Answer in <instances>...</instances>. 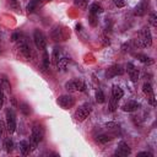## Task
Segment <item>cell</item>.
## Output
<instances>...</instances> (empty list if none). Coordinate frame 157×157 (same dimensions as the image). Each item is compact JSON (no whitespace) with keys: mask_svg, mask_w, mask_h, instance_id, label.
<instances>
[{"mask_svg":"<svg viewBox=\"0 0 157 157\" xmlns=\"http://www.w3.org/2000/svg\"><path fill=\"white\" fill-rule=\"evenodd\" d=\"M43 137H44V128L40 124H34L33 128H32L31 137H29V148H31V151L36 150V147L43 140Z\"/></svg>","mask_w":157,"mask_h":157,"instance_id":"1","label":"cell"},{"mask_svg":"<svg viewBox=\"0 0 157 157\" xmlns=\"http://www.w3.org/2000/svg\"><path fill=\"white\" fill-rule=\"evenodd\" d=\"M134 45L135 47H150L152 44V36H151V32L148 28L144 27L141 31H140V34H139V38L134 39Z\"/></svg>","mask_w":157,"mask_h":157,"instance_id":"2","label":"cell"},{"mask_svg":"<svg viewBox=\"0 0 157 157\" xmlns=\"http://www.w3.org/2000/svg\"><path fill=\"white\" fill-rule=\"evenodd\" d=\"M91 112H92V105L90 103H83L82 105H80L76 109V112L74 114V118H75L76 121H83L91 114Z\"/></svg>","mask_w":157,"mask_h":157,"instance_id":"3","label":"cell"},{"mask_svg":"<svg viewBox=\"0 0 157 157\" xmlns=\"http://www.w3.org/2000/svg\"><path fill=\"white\" fill-rule=\"evenodd\" d=\"M65 88L69 92H78V91L82 92V91L86 90V85L80 78H72V80H70L65 83Z\"/></svg>","mask_w":157,"mask_h":157,"instance_id":"4","label":"cell"},{"mask_svg":"<svg viewBox=\"0 0 157 157\" xmlns=\"http://www.w3.org/2000/svg\"><path fill=\"white\" fill-rule=\"evenodd\" d=\"M33 40H34V44L37 47V49L39 50H45V47H47V39H45V36L42 31L39 29H36L33 32Z\"/></svg>","mask_w":157,"mask_h":157,"instance_id":"5","label":"cell"},{"mask_svg":"<svg viewBox=\"0 0 157 157\" xmlns=\"http://www.w3.org/2000/svg\"><path fill=\"white\" fill-rule=\"evenodd\" d=\"M16 42H17V47H18L20 52L22 53V55L26 59H31V56H32V49H31V45L27 43V40L25 38L20 37Z\"/></svg>","mask_w":157,"mask_h":157,"instance_id":"6","label":"cell"},{"mask_svg":"<svg viewBox=\"0 0 157 157\" xmlns=\"http://www.w3.org/2000/svg\"><path fill=\"white\" fill-rule=\"evenodd\" d=\"M6 129H7V132L10 134L15 132L16 130V117L11 108L6 110Z\"/></svg>","mask_w":157,"mask_h":157,"instance_id":"7","label":"cell"},{"mask_svg":"<svg viewBox=\"0 0 157 157\" xmlns=\"http://www.w3.org/2000/svg\"><path fill=\"white\" fill-rule=\"evenodd\" d=\"M58 104L64 109H69L75 104V98L70 94H63L58 98Z\"/></svg>","mask_w":157,"mask_h":157,"instance_id":"8","label":"cell"},{"mask_svg":"<svg viewBox=\"0 0 157 157\" xmlns=\"http://www.w3.org/2000/svg\"><path fill=\"white\" fill-rule=\"evenodd\" d=\"M150 6V0H141L134 9V15L135 16H144Z\"/></svg>","mask_w":157,"mask_h":157,"instance_id":"9","label":"cell"},{"mask_svg":"<svg viewBox=\"0 0 157 157\" xmlns=\"http://www.w3.org/2000/svg\"><path fill=\"white\" fill-rule=\"evenodd\" d=\"M124 74V69L121 65H112L110 67L107 69L105 71V76L107 78H112L114 76H118V75H123Z\"/></svg>","mask_w":157,"mask_h":157,"instance_id":"10","label":"cell"},{"mask_svg":"<svg viewBox=\"0 0 157 157\" xmlns=\"http://www.w3.org/2000/svg\"><path fill=\"white\" fill-rule=\"evenodd\" d=\"M142 91H144V93L146 94L148 102H150L152 105H155V104H156V101H155V93H153V88H152L151 83H150V82H145L144 86H142Z\"/></svg>","mask_w":157,"mask_h":157,"instance_id":"11","label":"cell"},{"mask_svg":"<svg viewBox=\"0 0 157 157\" xmlns=\"http://www.w3.org/2000/svg\"><path fill=\"white\" fill-rule=\"evenodd\" d=\"M130 152H131V150H130L129 145L126 142H124V141H120L118 144V147H117V151H115L114 155L115 156H119V157H124V156L130 155Z\"/></svg>","mask_w":157,"mask_h":157,"instance_id":"12","label":"cell"},{"mask_svg":"<svg viewBox=\"0 0 157 157\" xmlns=\"http://www.w3.org/2000/svg\"><path fill=\"white\" fill-rule=\"evenodd\" d=\"M126 70H128V74H129V76L131 78V81L132 82H136L139 80V69L132 63H128Z\"/></svg>","mask_w":157,"mask_h":157,"instance_id":"13","label":"cell"},{"mask_svg":"<svg viewBox=\"0 0 157 157\" xmlns=\"http://www.w3.org/2000/svg\"><path fill=\"white\" fill-rule=\"evenodd\" d=\"M140 108V103H137L136 101H128L126 103H124L121 105V109L124 112H128V113H131V112H135Z\"/></svg>","mask_w":157,"mask_h":157,"instance_id":"14","label":"cell"},{"mask_svg":"<svg viewBox=\"0 0 157 157\" xmlns=\"http://www.w3.org/2000/svg\"><path fill=\"white\" fill-rule=\"evenodd\" d=\"M123 96H124L123 90H121L118 85H114V86H113V88H112V97H113L114 99L119 101L120 98H123Z\"/></svg>","mask_w":157,"mask_h":157,"instance_id":"15","label":"cell"},{"mask_svg":"<svg viewBox=\"0 0 157 157\" xmlns=\"http://www.w3.org/2000/svg\"><path fill=\"white\" fill-rule=\"evenodd\" d=\"M0 88L7 91L9 93L11 92V85H10V81L7 80V77H5V76H0Z\"/></svg>","mask_w":157,"mask_h":157,"instance_id":"16","label":"cell"},{"mask_svg":"<svg viewBox=\"0 0 157 157\" xmlns=\"http://www.w3.org/2000/svg\"><path fill=\"white\" fill-rule=\"evenodd\" d=\"M88 11H90V13L98 15V13H101V12L103 11V7H102V5H101V4H98V2H93V4H91V5H90Z\"/></svg>","mask_w":157,"mask_h":157,"instance_id":"17","label":"cell"},{"mask_svg":"<svg viewBox=\"0 0 157 157\" xmlns=\"http://www.w3.org/2000/svg\"><path fill=\"white\" fill-rule=\"evenodd\" d=\"M71 63V60L69 59V58H60L59 59V61L56 63V66H58V69L60 70V71H64L66 67H67V65Z\"/></svg>","mask_w":157,"mask_h":157,"instance_id":"18","label":"cell"},{"mask_svg":"<svg viewBox=\"0 0 157 157\" xmlns=\"http://www.w3.org/2000/svg\"><path fill=\"white\" fill-rule=\"evenodd\" d=\"M60 54H61V48L60 47H55L54 49H53V53H52V63L53 64H55L56 65V63L59 61V59H60Z\"/></svg>","mask_w":157,"mask_h":157,"instance_id":"19","label":"cell"},{"mask_svg":"<svg viewBox=\"0 0 157 157\" xmlns=\"http://www.w3.org/2000/svg\"><path fill=\"white\" fill-rule=\"evenodd\" d=\"M134 56L135 58H137L141 63H144V64H147V65H151V64H153V60L151 59V58H148L147 55H144V54H140V53H135L134 54Z\"/></svg>","mask_w":157,"mask_h":157,"instance_id":"20","label":"cell"},{"mask_svg":"<svg viewBox=\"0 0 157 157\" xmlns=\"http://www.w3.org/2000/svg\"><path fill=\"white\" fill-rule=\"evenodd\" d=\"M20 151H21V153H22L23 156L28 155V153L31 152V148H29V142H27V141L22 140V141L20 142Z\"/></svg>","mask_w":157,"mask_h":157,"instance_id":"21","label":"cell"},{"mask_svg":"<svg viewBox=\"0 0 157 157\" xmlns=\"http://www.w3.org/2000/svg\"><path fill=\"white\" fill-rule=\"evenodd\" d=\"M112 139H113V136L105 135V134H101V135H97V136H96V141H97L98 144H107V142L112 141Z\"/></svg>","mask_w":157,"mask_h":157,"instance_id":"22","label":"cell"},{"mask_svg":"<svg viewBox=\"0 0 157 157\" xmlns=\"http://www.w3.org/2000/svg\"><path fill=\"white\" fill-rule=\"evenodd\" d=\"M20 112H21L23 115H29V114L32 113L31 105L27 104V103H21V104H20Z\"/></svg>","mask_w":157,"mask_h":157,"instance_id":"23","label":"cell"},{"mask_svg":"<svg viewBox=\"0 0 157 157\" xmlns=\"http://www.w3.org/2000/svg\"><path fill=\"white\" fill-rule=\"evenodd\" d=\"M4 147L6 152H11L13 150V142L11 139H4Z\"/></svg>","mask_w":157,"mask_h":157,"instance_id":"24","label":"cell"},{"mask_svg":"<svg viewBox=\"0 0 157 157\" xmlns=\"http://www.w3.org/2000/svg\"><path fill=\"white\" fill-rule=\"evenodd\" d=\"M96 101L98 103H104L105 102V96H104L102 90H97L96 91Z\"/></svg>","mask_w":157,"mask_h":157,"instance_id":"25","label":"cell"},{"mask_svg":"<svg viewBox=\"0 0 157 157\" xmlns=\"http://www.w3.org/2000/svg\"><path fill=\"white\" fill-rule=\"evenodd\" d=\"M117 108H118V101L114 99L113 97H110V99H109V104H108V110H109V112H114Z\"/></svg>","mask_w":157,"mask_h":157,"instance_id":"26","label":"cell"},{"mask_svg":"<svg viewBox=\"0 0 157 157\" xmlns=\"http://www.w3.org/2000/svg\"><path fill=\"white\" fill-rule=\"evenodd\" d=\"M74 2H75L76 6H78L82 10H86L87 9V5H88V0H75Z\"/></svg>","mask_w":157,"mask_h":157,"instance_id":"27","label":"cell"},{"mask_svg":"<svg viewBox=\"0 0 157 157\" xmlns=\"http://www.w3.org/2000/svg\"><path fill=\"white\" fill-rule=\"evenodd\" d=\"M43 52H44V53H43V67H44V69H48L49 65H50L49 55H48V53H47L45 50H43Z\"/></svg>","mask_w":157,"mask_h":157,"instance_id":"28","label":"cell"},{"mask_svg":"<svg viewBox=\"0 0 157 157\" xmlns=\"http://www.w3.org/2000/svg\"><path fill=\"white\" fill-rule=\"evenodd\" d=\"M39 1H43V0H31V2L27 5V10L29 11V12H32L33 10H34V7L37 6V4L39 2Z\"/></svg>","mask_w":157,"mask_h":157,"instance_id":"29","label":"cell"},{"mask_svg":"<svg viewBox=\"0 0 157 157\" xmlns=\"http://www.w3.org/2000/svg\"><path fill=\"white\" fill-rule=\"evenodd\" d=\"M97 16H98V15H93V13H90V16H88V21H90V25H91V26H96V25L98 23Z\"/></svg>","mask_w":157,"mask_h":157,"instance_id":"30","label":"cell"},{"mask_svg":"<svg viewBox=\"0 0 157 157\" xmlns=\"http://www.w3.org/2000/svg\"><path fill=\"white\" fill-rule=\"evenodd\" d=\"M150 23L153 26V27H157V16H156V13L155 12H152L151 15H150Z\"/></svg>","mask_w":157,"mask_h":157,"instance_id":"31","label":"cell"},{"mask_svg":"<svg viewBox=\"0 0 157 157\" xmlns=\"http://www.w3.org/2000/svg\"><path fill=\"white\" fill-rule=\"evenodd\" d=\"M7 131V129H6V125L2 123V121H0V137L1 139H5V132Z\"/></svg>","mask_w":157,"mask_h":157,"instance_id":"32","label":"cell"},{"mask_svg":"<svg viewBox=\"0 0 157 157\" xmlns=\"http://www.w3.org/2000/svg\"><path fill=\"white\" fill-rule=\"evenodd\" d=\"M113 2L117 7H124L125 6V0H113Z\"/></svg>","mask_w":157,"mask_h":157,"instance_id":"33","label":"cell"},{"mask_svg":"<svg viewBox=\"0 0 157 157\" xmlns=\"http://www.w3.org/2000/svg\"><path fill=\"white\" fill-rule=\"evenodd\" d=\"M9 4H10L13 9H18V0H9Z\"/></svg>","mask_w":157,"mask_h":157,"instance_id":"34","label":"cell"},{"mask_svg":"<svg viewBox=\"0 0 157 157\" xmlns=\"http://www.w3.org/2000/svg\"><path fill=\"white\" fill-rule=\"evenodd\" d=\"M4 107V91L0 88V109Z\"/></svg>","mask_w":157,"mask_h":157,"instance_id":"35","label":"cell"},{"mask_svg":"<svg viewBox=\"0 0 157 157\" xmlns=\"http://www.w3.org/2000/svg\"><path fill=\"white\" fill-rule=\"evenodd\" d=\"M137 156H147V157H152V153L145 151V152H140V153H137Z\"/></svg>","mask_w":157,"mask_h":157,"instance_id":"36","label":"cell"}]
</instances>
